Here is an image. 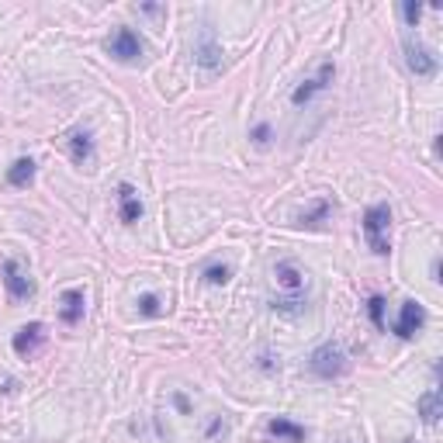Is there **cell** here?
Here are the masks:
<instances>
[{"instance_id": "6da1fadb", "label": "cell", "mask_w": 443, "mask_h": 443, "mask_svg": "<svg viewBox=\"0 0 443 443\" xmlns=\"http://www.w3.org/2000/svg\"><path fill=\"white\" fill-rule=\"evenodd\" d=\"M364 236H367V246H371V253H378V257H388V250H392V208L385 205V201H378V205H371L367 211H364Z\"/></svg>"}, {"instance_id": "7a4b0ae2", "label": "cell", "mask_w": 443, "mask_h": 443, "mask_svg": "<svg viewBox=\"0 0 443 443\" xmlns=\"http://www.w3.org/2000/svg\"><path fill=\"white\" fill-rule=\"evenodd\" d=\"M309 371L322 381H333L340 374H347V354L340 343H322L312 357H309Z\"/></svg>"}, {"instance_id": "3957f363", "label": "cell", "mask_w": 443, "mask_h": 443, "mask_svg": "<svg viewBox=\"0 0 443 443\" xmlns=\"http://www.w3.org/2000/svg\"><path fill=\"white\" fill-rule=\"evenodd\" d=\"M274 284H277L281 298H305V291H309V277L295 260L274 263Z\"/></svg>"}, {"instance_id": "277c9868", "label": "cell", "mask_w": 443, "mask_h": 443, "mask_svg": "<svg viewBox=\"0 0 443 443\" xmlns=\"http://www.w3.org/2000/svg\"><path fill=\"white\" fill-rule=\"evenodd\" d=\"M0 274H3V288H7V295H10L14 302H28V298L35 295V281L28 277V270H24L14 257H7V260L0 263Z\"/></svg>"}, {"instance_id": "5b68a950", "label": "cell", "mask_w": 443, "mask_h": 443, "mask_svg": "<svg viewBox=\"0 0 443 443\" xmlns=\"http://www.w3.org/2000/svg\"><path fill=\"white\" fill-rule=\"evenodd\" d=\"M402 49H406V66L416 73V76H437V69H440V62H437V55L419 42V38H406L402 42Z\"/></svg>"}, {"instance_id": "8992f818", "label": "cell", "mask_w": 443, "mask_h": 443, "mask_svg": "<svg viewBox=\"0 0 443 443\" xmlns=\"http://www.w3.org/2000/svg\"><path fill=\"white\" fill-rule=\"evenodd\" d=\"M333 76H336V62H333V59H326V62L319 66V73H315V76H309L302 87H295V94H291V104H298V107H302V104H309L315 94H322V90L333 83Z\"/></svg>"}, {"instance_id": "52a82bcc", "label": "cell", "mask_w": 443, "mask_h": 443, "mask_svg": "<svg viewBox=\"0 0 443 443\" xmlns=\"http://www.w3.org/2000/svg\"><path fill=\"white\" fill-rule=\"evenodd\" d=\"M222 42L215 38V31L205 24L201 28V35H198V42H194V62L201 66V69H218L222 66Z\"/></svg>"}, {"instance_id": "ba28073f", "label": "cell", "mask_w": 443, "mask_h": 443, "mask_svg": "<svg viewBox=\"0 0 443 443\" xmlns=\"http://www.w3.org/2000/svg\"><path fill=\"white\" fill-rule=\"evenodd\" d=\"M107 52H111L114 59H121V62H132V59L142 55V38H139L132 28H118V31L111 35V42H107Z\"/></svg>"}, {"instance_id": "9c48e42d", "label": "cell", "mask_w": 443, "mask_h": 443, "mask_svg": "<svg viewBox=\"0 0 443 443\" xmlns=\"http://www.w3.org/2000/svg\"><path fill=\"white\" fill-rule=\"evenodd\" d=\"M423 326H426V309L419 302H406L402 312H399V319H395V336L399 340H412Z\"/></svg>"}, {"instance_id": "30bf717a", "label": "cell", "mask_w": 443, "mask_h": 443, "mask_svg": "<svg viewBox=\"0 0 443 443\" xmlns=\"http://www.w3.org/2000/svg\"><path fill=\"white\" fill-rule=\"evenodd\" d=\"M118 215L125 225H135L142 218V201H139V191L132 184H118Z\"/></svg>"}, {"instance_id": "8fae6325", "label": "cell", "mask_w": 443, "mask_h": 443, "mask_svg": "<svg viewBox=\"0 0 443 443\" xmlns=\"http://www.w3.org/2000/svg\"><path fill=\"white\" fill-rule=\"evenodd\" d=\"M59 319H62L66 326H76V322L83 319V291H80V288L62 291V298H59Z\"/></svg>"}, {"instance_id": "7c38bea8", "label": "cell", "mask_w": 443, "mask_h": 443, "mask_svg": "<svg viewBox=\"0 0 443 443\" xmlns=\"http://www.w3.org/2000/svg\"><path fill=\"white\" fill-rule=\"evenodd\" d=\"M42 340H45V326H42V322H28V326H21V329L14 333V354L28 357Z\"/></svg>"}, {"instance_id": "4fadbf2b", "label": "cell", "mask_w": 443, "mask_h": 443, "mask_svg": "<svg viewBox=\"0 0 443 443\" xmlns=\"http://www.w3.org/2000/svg\"><path fill=\"white\" fill-rule=\"evenodd\" d=\"M267 433H270L274 440H288V443L305 440V426H298V423H291V419H284V416L270 419V423H267Z\"/></svg>"}, {"instance_id": "5bb4252c", "label": "cell", "mask_w": 443, "mask_h": 443, "mask_svg": "<svg viewBox=\"0 0 443 443\" xmlns=\"http://www.w3.org/2000/svg\"><path fill=\"white\" fill-rule=\"evenodd\" d=\"M31 180H35V159H31V156L14 159L10 170H7V184H10V187H28Z\"/></svg>"}, {"instance_id": "9a60e30c", "label": "cell", "mask_w": 443, "mask_h": 443, "mask_svg": "<svg viewBox=\"0 0 443 443\" xmlns=\"http://www.w3.org/2000/svg\"><path fill=\"white\" fill-rule=\"evenodd\" d=\"M419 416H423V423H440V416H443V395H440V388H430L423 399H419Z\"/></svg>"}, {"instance_id": "2e32d148", "label": "cell", "mask_w": 443, "mask_h": 443, "mask_svg": "<svg viewBox=\"0 0 443 443\" xmlns=\"http://www.w3.org/2000/svg\"><path fill=\"white\" fill-rule=\"evenodd\" d=\"M69 156H73L80 166L94 159V139H90V132H73V135H69Z\"/></svg>"}, {"instance_id": "e0dca14e", "label": "cell", "mask_w": 443, "mask_h": 443, "mask_svg": "<svg viewBox=\"0 0 443 443\" xmlns=\"http://www.w3.org/2000/svg\"><path fill=\"white\" fill-rule=\"evenodd\" d=\"M139 312H142L146 319H156V315H163V305H159V295H153V291H146V295L139 298Z\"/></svg>"}, {"instance_id": "ac0fdd59", "label": "cell", "mask_w": 443, "mask_h": 443, "mask_svg": "<svg viewBox=\"0 0 443 443\" xmlns=\"http://www.w3.org/2000/svg\"><path fill=\"white\" fill-rule=\"evenodd\" d=\"M367 315H371V322H374L378 329H385V298H381V295H371V302H367Z\"/></svg>"}, {"instance_id": "d6986e66", "label": "cell", "mask_w": 443, "mask_h": 443, "mask_svg": "<svg viewBox=\"0 0 443 443\" xmlns=\"http://www.w3.org/2000/svg\"><path fill=\"white\" fill-rule=\"evenodd\" d=\"M326 215H329V201H315V205H312V211H305V215H302V225H319Z\"/></svg>"}, {"instance_id": "ffe728a7", "label": "cell", "mask_w": 443, "mask_h": 443, "mask_svg": "<svg viewBox=\"0 0 443 443\" xmlns=\"http://www.w3.org/2000/svg\"><path fill=\"white\" fill-rule=\"evenodd\" d=\"M229 277H232V267H225V263H222V267H218V263H215V267H205V281H208V284H225Z\"/></svg>"}, {"instance_id": "44dd1931", "label": "cell", "mask_w": 443, "mask_h": 443, "mask_svg": "<svg viewBox=\"0 0 443 443\" xmlns=\"http://www.w3.org/2000/svg\"><path fill=\"white\" fill-rule=\"evenodd\" d=\"M402 14H406V21L416 28L419 17H423V3H419V0H406V3H402Z\"/></svg>"}, {"instance_id": "7402d4cb", "label": "cell", "mask_w": 443, "mask_h": 443, "mask_svg": "<svg viewBox=\"0 0 443 443\" xmlns=\"http://www.w3.org/2000/svg\"><path fill=\"white\" fill-rule=\"evenodd\" d=\"M250 139H253V142H257V146L263 149V146L270 142V125H267V121H260V125H253V132H250Z\"/></svg>"}, {"instance_id": "603a6c76", "label": "cell", "mask_w": 443, "mask_h": 443, "mask_svg": "<svg viewBox=\"0 0 443 443\" xmlns=\"http://www.w3.org/2000/svg\"><path fill=\"white\" fill-rule=\"evenodd\" d=\"M218 433H225V419H222V416H215V419L208 423V430H205V440L211 443L215 437H218Z\"/></svg>"}, {"instance_id": "cb8c5ba5", "label": "cell", "mask_w": 443, "mask_h": 443, "mask_svg": "<svg viewBox=\"0 0 443 443\" xmlns=\"http://www.w3.org/2000/svg\"><path fill=\"white\" fill-rule=\"evenodd\" d=\"M135 10L139 14H149V17H163L166 14V7H159V3H135Z\"/></svg>"}, {"instance_id": "d4e9b609", "label": "cell", "mask_w": 443, "mask_h": 443, "mask_svg": "<svg viewBox=\"0 0 443 443\" xmlns=\"http://www.w3.org/2000/svg\"><path fill=\"white\" fill-rule=\"evenodd\" d=\"M173 402H177V409H180V412H184V416H187V412H191V402H187V399H184V395H180V392H177V395H173Z\"/></svg>"}, {"instance_id": "484cf974", "label": "cell", "mask_w": 443, "mask_h": 443, "mask_svg": "<svg viewBox=\"0 0 443 443\" xmlns=\"http://www.w3.org/2000/svg\"><path fill=\"white\" fill-rule=\"evenodd\" d=\"M260 371H274V357H270V354L260 357Z\"/></svg>"}]
</instances>
